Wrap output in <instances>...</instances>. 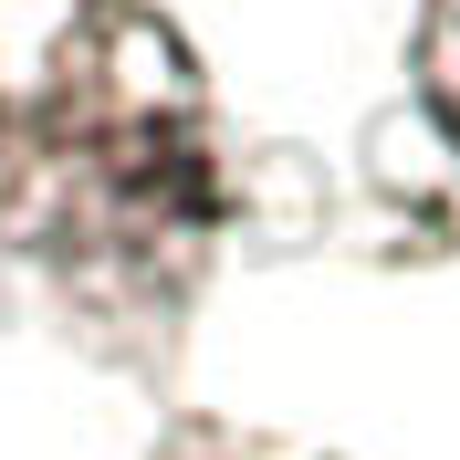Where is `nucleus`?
<instances>
[{
  "mask_svg": "<svg viewBox=\"0 0 460 460\" xmlns=\"http://www.w3.org/2000/svg\"><path fill=\"white\" fill-rule=\"evenodd\" d=\"M168 460H283V450H252V439H189V450H168Z\"/></svg>",
  "mask_w": 460,
  "mask_h": 460,
  "instance_id": "obj_3",
  "label": "nucleus"
},
{
  "mask_svg": "<svg viewBox=\"0 0 460 460\" xmlns=\"http://www.w3.org/2000/svg\"><path fill=\"white\" fill-rule=\"evenodd\" d=\"M220 230V115L146 0H0V252L157 293Z\"/></svg>",
  "mask_w": 460,
  "mask_h": 460,
  "instance_id": "obj_1",
  "label": "nucleus"
},
{
  "mask_svg": "<svg viewBox=\"0 0 460 460\" xmlns=\"http://www.w3.org/2000/svg\"><path fill=\"white\" fill-rule=\"evenodd\" d=\"M429 94L460 137V0H429Z\"/></svg>",
  "mask_w": 460,
  "mask_h": 460,
  "instance_id": "obj_2",
  "label": "nucleus"
}]
</instances>
